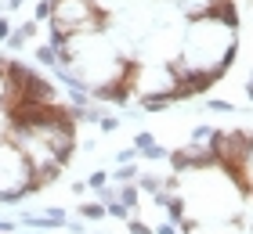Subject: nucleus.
Instances as JSON below:
<instances>
[{
  "label": "nucleus",
  "mask_w": 253,
  "mask_h": 234,
  "mask_svg": "<svg viewBox=\"0 0 253 234\" xmlns=\"http://www.w3.org/2000/svg\"><path fill=\"white\" fill-rule=\"evenodd\" d=\"M243 90H246V98H250V104H253V76L246 79V87H243Z\"/></svg>",
  "instance_id": "obj_32"
},
{
  "label": "nucleus",
  "mask_w": 253,
  "mask_h": 234,
  "mask_svg": "<svg viewBox=\"0 0 253 234\" xmlns=\"http://www.w3.org/2000/svg\"><path fill=\"white\" fill-rule=\"evenodd\" d=\"M120 202L130 209V213H137V202H141V191H137V184H120Z\"/></svg>",
  "instance_id": "obj_9"
},
{
  "label": "nucleus",
  "mask_w": 253,
  "mask_h": 234,
  "mask_svg": "<svg viewBox=\"0 0 253 234\" xmlns=\"http://www.w3.org/2000/svg\"><path fill=\"white\" fill-rule=\"evenodd\" d=\"M33 58H37V62H40L43 68H54V65H58V51H54L51 43H40V47H37V54H33Z\"/></svg>",
  "instance_id": "obj_10"
},
{
  "label": "nucleus",
  "mask_w": 253,
  "mask_h": 234,
  "mask_svg": "<svg viewBox=\"0 0 253 234\" xmlns=\"http://www.w3.org/2000/svg\"><path fill=\"white\" fill-rule=\"evenodd\" d=\"M33 166L11 140H0V205H18L33 195Z\"/></svg>",
  "instance_id": "obj_2"
},
{
  "label": "nucleus",
  "mask_w": 253,
  "mask_h": 234,
  "mask_svg": "<svg viewBox=\"0 0 253 234\" xmlns=\"http://www.w3.org/2000/svg\"><path fill=\"white\" fill-rule=\"evenodd\" d=\"M105 184H109V173H105V169H94V173L87 177V187H90V191H101Z\"/></svg>",
  "instance_id": "obj_17"
},
{
  "label": "nucleus",
  "mask_w": 253,
  "mask_h": 234,
  "mask_svg": "<svg viewBox=\"0 0 253 234\" xmlns=\"http://www.w3.org/2000/svg\"><path fill=\"white\" fill-rule=\"evenodd\" d=\"M120 123H123L120 115H101V119H98V130H101V134H116Z\"/></svg>",
  "instance_id": "obj_16"
},
{
  "label": "nucleus",
  "mask_w": 253,
  "mask_h": 234,
  "mask_svg": "<svg viewBox=\"0 0 253 234\" xmlns=\"http://www.w3.org/2000/svg\"><path fill=\"white\" fill-rule=\"evenodd\" d=\"M137 104H141L145 112H167L170 104H177L170 94H152V98H137Z\"/></svg>",
  "instance_id": "obj_5"
},
{
  "label": "nucleus",
  "mask_w": 253,
  "mask_h": 234,
  "mask_svg": "<svg viewBox=\"0 0 253 234\" xmlns=\"http://www.w3.org/2000/svg\"><path fill=\"white\" fill-rule=\"evenodd\" d=\"M217 4H224V0H170V7L177 11L181 18H203V15H213Z\"/></svg>",
  "instance_id": "obj_3"
},
{
  "label": "nucleus",
  "mask_w": 253,
  "mask_h": 234,
  "mask_svg": "<svg viewBox=\"0 0 253 234\" xmlns=\"http://www.w3.org/2000/svg\"><path fill=\"white\" fill-rule=\"evenodd\" d=\"M235 180H239V184H243V187H246V191H253V151H250V155H246V162H243V169H239V173H235Z\"/></svg>",
  "instance_id": "obj_11"
},
{
  "label": "nucleus",
  "mask_w": 253,
  "mask_h": 234,
  "mask_svg": "<svg viewBox=\"0 0 253 234\" xmlns=\"http://www.w3.org/2000/svg\"><path fill=\"white\" fill-rule=\"evenodd\" d=\"M105 213H109V216H116V220H123V224L130 220V209H126L123 202H109V205H105Z\"/></svg>",
  "instance_id": "obj_18"
},
{
  "label": "nucleus",
  "mask_w": 253,
  "mask_h": 234,
  "mask_svg": "<svg viewBox=\"0 0 253 234\" xmlns=\"http://www.w3.org/2000/svg\"><path fill=\"white\" fill-rule=\"evenodd\" d=\"M98 11H105V15H112V0H90Z\"/></svg>",
  "instance_id": "obj_29"
},
{
  "label": "nucleus",
  "mask_w": 253,
  "mask_h": 234,
  "mask_svg": "<svg viewBox=\"0 0 253 234\" xmlns=\"http://www.w3.org/2000/svg\"><path fill=\"white\" fill-rule=\"evenodd\" d=\"M235 51H239V29L224 26L217 15H203V18H188L177 62L188 72H210L221 79L232 68Z\"/></svg>",
  "instance_id": "obj_1"
},
{
  "label": "nucleus",
  "mask_w": 253,
  "mask_h": 234,
  "mask_svg": "<svg viewBox=\"0 0 253 234\" xmlns=\"http://www.w3.org/2000/svg\"><path fill=\"white\" fill-rule=\"evenodd\" d=\"M137 155H141V159H148V162H163V159L170 155V148H167V144H159V140H156V144H148L145 151H137Z\"/></svg>",
  "instance_id": "obj_12"
},
{
  "label": "nucleus",
  "mask_w": 253,
  "mask_h": 234,
  "mask_svg": "<svg viewBox=\"0 0 253 234\" xmlns=\"http://www.w3.org/2000/svg\"><path fill=\"white\" fill-rule=\"evenodd\" d=\"M126 234H156V231L148 227V224H145V220L137 216V213H130V220H126Z\"/></svg>",
  "instance_id": "obj_13"
},
{
  "label": "nucleus",
  "mask_w": 253,
  "mask_h": 234,
  "mask_svg": "<svg viewBox=\"0 0 253 234\" xmlns=\"http://www.w3.org/2000/svg\"><path fill=\"white\" fill-rule=\"evenodd\" d=\"M7 36H11V18H7V15H0V43H4Z\"/></svg>",
  "instance_id": "obj_26"
},
{
  "label": "nucleus",
  "mask_w": 253,
  "mask_h": 234,
  "mask_svg": "<svg viewBox=\"0 0 253 234\" xmlns=\"http://www.w3.org/2000/svg\"><path fill=\"white\" fill-rule=\"evenodd\" d=\"M26 7V0H4V11H22Z\"/></svg>",
  "instance_id": "obj_30"
},
{
  "label": "nucleus",
  "mask_w": 253,
  "mask_h": 234,
  "mask_svg": "<svg viewBox=\"0 0 253 234\" xmlns=\"http://www.w3.org/2000/svg\"><path fill=\"white\" fill-rule=\"evenodd\" d=\"M206 108H210V112H235V104L224 101V98H210V101H206Z\"/></svg>",
  "instance_id": "obj_22"
},
{
  "label": "nucleus",
  "mask_w": 253,
  "mask_h": 234,
  "mask_svg": "<svg viewBox=\"0 0 253 234\" xmlns=\"http://www.w3.org/2000/svg\"><path fill=\"white\" fill-rule=\"evenodd\" d=\"M7 104V79H4V68H0V108Z\"/></svg>",
  "instance_id": "obj_27"
},
{
  "label": "nucleus",
  "mask_w": 253,
  "mask_h": 234,
  "mask_svg": "<svg viewBox=\"0 0 253 234\" xmlns=\"http://www.w3.org/2000/svg\"><path fill=\"white\" fill-rule=\"evenodd\" d=\"M148 144H156V134H148V130H137V134H134V148H137V151H145Z\"/></svg>",
  "instance_id": "obj_19"
},
{
  "label": "nucleus",
  "mask_w": 253,
  "mask_h": 234,
  "mask_svg": "<svg viewBox=\"0 0 253 234\" xmlns=\"http://www.w3.org/2000/svg\"><path fill=\"white\" fill-rule=\"evenodd\" d=\"M156 234H181V227L174 224V220H163V224H159V227H152Z\"/></svg>",
  "instance_id": "obj_23"
},
{
  "label": "nucleus",
  "mask_w": 253,
  "mask_h": 234,
  "mask_svg": "<svg viewBox=\"0 0 253 234\" xmlns=\"http://www.w3.org/2000/svg\"><path fill=\"white\" fill-rule=\"evenodd\" d=\"M51 11H54L51 0H40L37 11H33V22H40V26H43V22H51Z\"/></svg>",
  "instance_id": "obj_15"
},
{
  "label": "nucleus",
  "mask_w": 253,
  "mask_h": 234,
  "mask_svg": "<svg viewBox=\"0 0 253 234\" xmlns=\"http://www.w3.org/2000/svg\"><path fill=\"white\" fill-rule=\"evenodd\" d=\"M235 224L243 227V231H253V191H243V198H239Z\"/></svg>",
  "instance_id": "obj_4"
},
{
  "label": "nucleus",
  "mask_w": 253,
  "mask_h": 234,
  "mask_svg": "<svg viewBox=\"0 0 253 234\" xmlns=\"http://www.w3.org/2000/svg\"><path fill=\"white\" fill-rule=\"evenodd\" d=\"M18 33H22V36H26V40H37L40 36V22H22V26H18Z\"/></svg>",
  "instance_id": "obj_20"
},
{
  "label": "nucleus",
  "mask_w": 253,
  "mask_h": 234,
  "mask_svg": "<svg viewBox=\"0 0 253 234\" xmlns=\"http://www.w3.org/2000/svg\"><path fill=\"white\" fill-rule=\"evenodd\" d=\"M7 134H11V115L0 108V140H7Z\"/></svg>",
  "instance_id": "obj_24"
},
{
  "label": "nucleus",
  "mask_w": 253,
  "mask_h": 234,
  "mask_svg": "<svg viewBox=\"0 0 253 234\" xmlns=\"http://www.w3.org/2000/svg\"><path fill=\"white\" fill-rule=\"evenodd\" d=\"M116 162H137V148H123L116 155Z\"/></svg>",
  "instance_id": "obj_25"
},
{
  "label": "nucleus",
  "mask_w": 253,
  "mask_h": 234,
  "mask_svg": "<svg viewBox=\"0 0 253 234\" xmlns=\"http://www.w3.org/2000/svg\"><path fill=\"white\" fill-rule=\"evenodd\" d=\"M26 43H29V40L22 36L18 29H11V36L4 40V51H7V54H15V51H22V47H26Z\"/></svg>",
  "instance_id": "obj_14"
},
{
  "label": "nucleus",
  "mask_w": 253,
  "mask_h": 234,
  "mask_svg": "<svg viewBox=\"0 0 253 234\" xmlns=\"http://www.w3.org/2000/svg\"><path fill=\"white\" fill-rule=\"evenodd\" d=\"M65 227L73 231V234H84V231H87V227H84V220H65Z\"/></svg>",
  "instance_id": "obj_28"
},
{
  "label": "nucleus",
  "mask_w": 253,
  "mask_h": 234,
  "mask_svg": "<svg viewBox=\"0 0 253 234\" xmlns=\"http://www.w3.org/2000/svg\"><path fill=\"white\" fill-rule=\"evenodd\" d=\"M11 231H18L15 220H0V234H11Z\"/></svg>",
  "instance_id": "obj_31"
},
{
  "label": "nucleus",
  "mask_w": 253,
  "mask_h": 234,
  "mask_svg": "<svg viewBox=\"0 0 253 234\" xmlns=\"http://www.w3.org/2000/svg\"><path fill=\"white\" fill-rule=\"evenodd\" d=\"M210 134H213V126H195V130H192V144H206V140H210Z\"/></svg>",
  "instance_id": "obj_21"
},
{
  "label": "nucleus",
  "mask_w": 253,
  "mask_h": 234,
  "mask_svg": "<svg viewBox=\"0 0 253 234\" xmlns=\"http://www.w3.org/2000/svg\"><path fill=\"white\" fill-rule=\"evenodd\" d=\"M134 184H137V191H141V195H156L159 187H163V177H156V173H145V169H141Z\"/></svg>",
  "instance_id": "obj_8"
},
{
  "label": "nucleus",
  "mask_w": 253,
  "mask_h": 234,
  "mask_svg": "<svg viewBox=\"0 0 253 234\" xmlns=\"http://www.w3.org/2000/svg\"><path fill=\"white\" fill-rule=\"evenodd\" d=\"M76 213L80 220H105V202H76Z\"/></svg>",
  "instance_id": "obj_7"
},
{
  "label": "nucleus",
  "mask_w": 253,
  "mask_h": 234,
  "mask_svg": "<svg viewBox=\"0 0 253 234\" xmlns=\"http://www.w3.org/2000/svg\"><path fill=\"white\" fill-rule=\"evenodd\" d=\"M137 173H141V166H137V162H120V169L109 173V180H112V184H134Z\"/></svg>",
  "instance_id": "obj_6"
}]
</instances>
